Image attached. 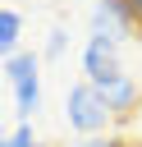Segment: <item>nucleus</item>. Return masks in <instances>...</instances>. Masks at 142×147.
Segmentation results:
<instances>
[{
	"mask_svg": "<svg viewBox=\"0 0 142 147\" xmlns=\"http://www.w3.org/2000/svg\"><path fill=\"white\" fill-rule=\"evenodd\" d=\"M37 69H41V60L32 51H14L5 60V78L14 87V106H18V119L23 124H32V115L41 110V74Z\"/></svg>",
	"mask_w": 142,
	"mask_h": 147,
	"instance_id": "1",
	"label": "nucleus"
},
{
	"mask_svg": "<svg viewBox=\"0 0 142 147\" xmlns=\"http://www.w3.org/2000/svg\"><path fill=\"white\" fill-rule=\"evenodd\" d=\"M110 119H115V115H110V106L101 101V92H96L92 83H73V87L64 92V124H69L73 133H82V138L105 133Z\"/></svg>",
	"mask_w": 142,
	"mask_h": 147,
	"instance_id": "2",
	"label": "nucleus"
},
{
	"mask_svg": "<svg viewBox=\"0 0 142 147\" xmlns=\"http://www.w3.org/2000/svg\"><path fill=\"white\" fill-rule=\"evenodd\" d=\"M82 74H87V83H96V87H105V83H115L124 69H119V46H115V37H105V32H92L87 37V46H82Z\"/></svg>",
	"mask_w": 142,
	"mask_h": 147,
	"instance_id": "3",
	"label": "nucleus"
},
{
	"mask_svg": "<svg viewBox=\"0 0 142 147\" xmlns=\"http://www.w3.org/2000/svg\"><path fill=\"white\" fill-rule=\"evenodd\" d=\"M92 87H96V83H92ZM96 92H101V101L110 106V115H115V119H128V115L142 106V87H137L128 74H119L115 83H105V87H96Z\"/></svg>",
	"mask_w": 142,
	"mask_h": 147,
	"instance_id": "4",
	"label": "nucleus"
},
{
	"mask_svg": "<svg viewBox=\"0 0 142 147\" xmlns=\"http://www.w3.org/2000/svg\"><path fill=\"white\" fill-rule=\"evenodd\" d=\"M92 32H105V37H128V32H137V23H133V14H128V0H101L96 5V14H92Z\"/></svg>",
	"mask_w": 142,
	"mask_h": 147,
	"instance_id": "5",
	"label": "nucleus"
},
{
	"mask_svg": "<svg viewBox=\"0 0 142 147\" xmlns=\"http://www.w3.org/2000/svg\"><path fill=\"white\" fill-rule=\"evenodd\" d=\"M18 32H23V18L14 9H0V60H9L18 51Z\"/></svg>",
	"mask_w": 142,
	"mask_h": 147,
	"instance_id": "6",
	"label": "nucleus"
},
{
	"mask_svg": "<svg viewBox=\"0 0 142 147\" xmlns=\"http://www.w3.org/2000/svg\"><path fill=\"white\" fill-rule=\"evenodd\" d=\"M64 41H69V32H64V28H50V37H46V60H60V55H64Z\"/></svg>",
	"mask_w": 142,
	"mask_h": 147,
	"instance_id": "7",
	"label": "nucleus"
},
{
	"mask_svg": "<svg viewBox=\"0 0 142 147\" xmlns=\"http://www.w3.org/2000/svg\"><path fill=\"white\" fill-rule=\"evenodd\" d=\"M0 147H37V138H32V124H18V129H14V133H9Z\"/></svg>",
	"mask_w": 142,
	"mask_h": 147,
	"instance_id": "8",
	"label": "nucleus"
},
{
	"mask_svg": "<svg viewBox=\"0 0 142 147\" xmlns=\"http://www.w3.org/2000/svg\"><path fill=\"white\" fill-rule=\"evenodd\" d=\"M73 147H128L124 138H105V133H92V138H78Z\"/></svg>",
	"mask_w": 142,
	"mask_h": 147,
	"instance_id": "9",
	"label": "nucleus"
},
{
	"mask_svg": "<svg viewBox=\"0 0 142 147\" xmlns=\"http://www.w3.org/2000/svg\"><path fill=\"white\" fill-rule=\"evenodd\" d=\"M128 14H133V23L142 28V0H128Z\"/></svg>",
	"mask_w": 142,
	"mask_h": 147,
	"instance_id": "10",
	"label": "nucleus"
},
{
	"mask_svg": "<svg viewBox=\"0 0 142 147\" xmlns=\"http://www.w3.org/2000/svg\"><path fill=\"white\" fill-rule=\"evenodd\" d=\"M5 138H9V133H5V129H0V142H5Z\"/></svg>",
	"mask_w": 142,
	"mask_h": 147,
	"instance_id": "11",
	"label": "nucleus"
},
{
	"mask_svg": "<svg viewBox=\"0 0 142 147\" xmlns=\"http://www.w3.org/2000/svg\"><path fill=\"white\" fill-rule=\"evenodd\" d=\"M37 147H46V142H37Z\"/></svg>",
	"mask_w": 142,
	"mask_h": 147,
	"instance_id": "12",
	"label": "nucleus"
}]
</instances>
